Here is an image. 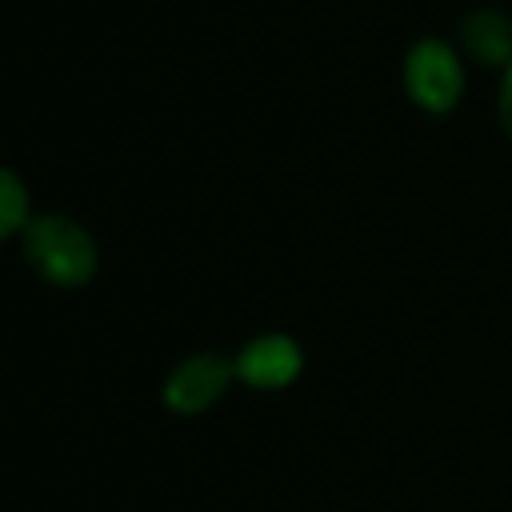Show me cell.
Segmentation results:
<instances>
[{"mask_svg": "<svg viewBox=\"0 0 512 512\" xmlns=\"http://www.w3.org/2000/svg\"><path fill=\"white\" fill-rule=\"evenodd\" d=\"M24 260L32 264V272L56 288H80L96 276L100 252L96 240L68 216H36L24 228Z\"/></svg>", "mask_w": 512, "mask_h": 512, "instance_id": "1", "label": "cell"}, {"mask_svg": "<svg viewBox=\"0 0 512 512\" xmlns=\"http://www.w3.org/2000/svg\"><path fill=\"white\" fill-rule=\"evenodd\" d=\"M404 88L424 112L432 116L452 112L464 92V72L456 52L440 40H416L404 56Z\"/></svg>", "mask_w": 512, "mask_h": 512, "instance_id": "2", "label": "cell"}, {"mask_svg": "<svg viewBox=\"0 0 512 512\" xmlns=\"http://www.w3.org/2000/svg\"><path fill=\"white\" fill-rule=\"evenodd\" d=\"M232 376H236V364L232 360H224L216 352H196V356L180 360L168 372V380L160 388L164 408H172L176 416H200V412H208L224 396V388H228Z\"/></svg>", "mask_w": 512, "mask_h": 512, "instance_id": "3", "label": "cell"}, {"mask_svg": "<svg viewBox=\"0 0 512 512\" xmlns=\"http://www.w3.org/2000/svg\"><path fill=\"white\" fill-rule=\"evenodd\" d=\"M232 364H236V376L244 384H252V388H284V384H292L300 376L304 352H300V344L292 336L264 332V336L248 340Z\"/></svg>", "mask_w": 512, "mask_h": 512, "instance_id": "4", "label": "cell"}, {"mask_svg": "<svg viewBox=\"0 0 512 512\" xmlns=\"http://www.w3.org/2000/svg\"><path fill=\"white\" fill-rule=\"evenodd\" d=\"M460 44L480 64H508L512 60V20L492 8H476L460 24Z\"/></svg>", "mask_w": 512, "mask_h": 512, "instance_id": "5", "label": "cell"}, {"mask_svg": "<svg viewBox=\"0 0 512 512\" xmlns=\"http://www.w3.org/2000/svg\"><path fill=\"white\" fill-rule=\"evenodd\" d=\"M0 196H4V208H0V232L12 236V232H20V228H28L32 216H28V200H24V188H20L16 172H4V176H0Z\"/></svg>", "mask_w": 512, "mask_h": 512, "instance_id": "6", "label": "cell"}, {"mask_svg": "<svg viewBox=\"0 0 512 512\" xmlns=\"http://www.w3.org/2000/svg\"><path fill=\"white\" fill-rule=\"evenodd\" d=\"M496 112H500V124H504V132L512 140V64L504 72V84H500V96H496Z\"/></svg>", "mask_w": 512, "mask_h": 512, "instance_id": "7", "label": "cell"}]
</instances>
